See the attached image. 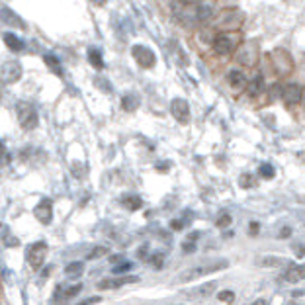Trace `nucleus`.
I'll list each match as a JSON object with an SVG mask.
<instances>
[{
	"instance_id": "obj_1",
	"label": "nucleus",
	"mask_w": 305,
	"mask_h": 305,
	"mask_svg": "<svg viewBox=\"0 0 305 305\" xmlns=\"http://www.w3.org/2000/svg\"><path fill=\"white\" fill-rule=\"evenodd\" d=\"M170 8L178 22L186 25L204 23L213 16V6L210 2H172Z\"/></svg>"
},
{
	"instance_id": "obj_2",
	"label": "nucleus",
	"mask_w": 305,
	"mask_h": 305,
	"mask_svg": "<svg viewBox=\"0 0 305 305\" xmlns=\"http://www.w3.org/2000/svg\"><path fill=\"white\" fill-rule=\"evenodd\" d=\"M227 266H229V262H227V260L204 262V264H200V266H194V268L186 270V272L180 276V282H192V280H196V278H204V276H208V274L219 272V270H225Z\"/></svg>"
},
{
	"instance_id": "obj_3",
	"label": "nucleus",
	"mask_w": 305,
	"mask_h": 305,
	"mask_svg": "<svg viewBox=\"0 0 305 305\" xmlns=\"http://www.w3.org/2000/svg\"><path fill=\"white\" fill-rule=\"evenodd\" d=\"M16 114H18V121H20V127L25 131H31L37 127L39 123V116H37V110L29 104V102H20L18 108H16Z\"/></svg>"
},
{
	"instance_id": "obj_4",
	"label": "nucleus",
	"mask_w": 305,
	"mask_h": 305,
	"mask_svg": "<svg viewBox=\"0 0 305 305\" xmlns=\"http://www.w3.org/2000/svg\"><path fill=\"white\" fill-rule=\"evenodd\" d=\"M272 69L276 70V74L280 76H288L292 70H294V59L290 57V53L286 49H274L272 55Z\"/></svg>"
},
{
	"instance_id": "obj_5",
	"label": "nucleus",
	"mask_w": 305,
	"mask_h": 305,
	"mask_svg": "<svg viewBox=\"0 0 305 305\" xmlns=\"http://www.w3.org/2000/svg\"><path fill=\"white\" fill-rule=\"evenodd\" d=\"M131 55L135 59V63L141 69H153L157 65V55L153 53V49L145 45H133L131 47Z\"/></svg>"
},
{
	"instance_id": "obj_6",
	"label": "nucleus",
	"mask_w": 305,
	"mask_h": 305,
	"mask_svg": "<svg viewBox=\"0 0 305 305\" xmlns=\"http://www.w3.org/2000/svg\"><path fill=\"white\" fill-rule=\"evenodd\" d=\"M45 257H47V245L43 241L29 245V249H27V253H25V258H27V262H29V266H31L33 270H37V268L43 264Z\"/></svg>"
},
{
	"instance_id": "obj_7",
	"label": "nucleus",
	"mask_w": 305,
	"mask_h": 305,
	"mask_svg": "<svg viewBox=\"0 0 305 305\" xmlns=\"http://www.w3.org/2000/svg\"><path fill=\"white\" fill-rule=\"evenodd\" d=\"M20 76H22V65H20V61H8V63L2 65V84L4 86L18 82Z\"/></svg>"
},
{
	"instance_id": "obj_8",
	"label": "nucleus",
	"mask_w": 305,
	"mask_h": 305,
	"mask_svg": "<svg viewBox=\"0 0 305 305\" xmlns=\"http://www.w3.org/2000/svg\"><path fill=\"white\" fill-rule=\"evenodd\" d=\"M237 61L245 67H255L258 61V45L255 41L247 43V45L241 47V51L237 53Z\"/></svg>"
},
{
	"instance_id": "obj_9",
	"label": "nucleus",
	"mask_w": 305,
	"mask_h": 305,
	"mask_svg": "<svg viewBox=\"0 0 305 305\" xmlns=\"http://www.w3.org/2000/svg\"><path fill=\"white\" fill-rule=\"evenodd\" d=\"M170 114L176 117V121L188 123L190 121V106L184 98H174L170 102Z\"/></svg>"
},
{
	"instance_id": "obj_10",
	"label": "nucleus",
	"mask_w": 305,
	"mask_h": 305,
	"mask_svg": "<svg viewBox=\"0 0 305 305\" xmlns=\"http://www.w3.org/2000/svg\"><path fill=\"white\" fill-rule=\"evenodd\" d=\"M282 100L288 106H296L304 100V86L302 84H288L282 90Z\"/></svg>"
},
{
	"instance_id": "obj_11",
	"label": "nucleus",
	"mask_w": 305,
	"mask_h": 305,
	"mask_svg": "<svg viewBox=\"0 0 305 305\" xmlns=\"http://www.w3.org/2000/svg\"><path fill=\"white\" fill-rule=\"evenodd\" d=\"M211 45H213V51L219 55H231L235 49V39L227 33H219V35H215Z\"/></svg>"
},
{
	"instance_id": "obj_12",
	"label": "nucleus",
	"mask_w": 305,
	"mask_h": 305,
	"mask_svg": "<svg viewBox=\"0 0 305 305\" xmlns=\"http://www.w3.org/2000/svg\"><path fill=\"white\" fill-rule=\"evenodd\" d=\"M33 215H35V219H37L39 223L49 225L51 219H53V204H51V200H49V198H43V200L33 208Z\"/></svg>"
},
{
	"instance_id": "obj_13",
	"label": "nucleus",
	"mask_w": 305,
	"mask_h": 305,
	"mask_svg": "<svg viewBox=\"0 0 305 305\" xmlns=\"http://www.w3.org/2000/svg\"><path fill=\"white\" fill-rule=\"evenodd\" d=\"M139 278L135 276H125V278H106V280L98 282V290H116V288H121L125 284H135Z\"/></svg>"
},
{
	"instance_id": "obj_14",
	"label": "nucleus",
	"mask_w": 305,
	"mask_h": 305,
	"mask_svg": "<svg viewBox=\"0 0 305 305\" xmlns=\"http://www.w3.org/2000/svg\"><path fill=\"white\" fill-rule=\"evenodd\" d=\"M284 278L286 282H302L305 278V264H294V266H290L288 270H286V274H284Z\"/></svg>"
},
{
	"instance_id": "obj_15",
	"label": "nucleus",
	"mask_w": 305,
	"mask_h": 305,
	"mask_svg": "<svg viewBox=\"0 0 305 305\" xmlns=\"http://www.w3.org/2000/svg\"><path fill=\"white\" fill-rule=\"evenodd\" d=\"M215 282H208V284H204V286H200V288H196V290H192V292H188V298H210L211 294L215 292Z\"/></svg>"
},
{
	"instance_id": "obj_16",
	"label": "nucleus",
	"mask_w": 305,
	"mask_h": 305,
	"mask_svg": "<svg viewBox=\"0 0 305 305\" xmlns=\"http://www.w3.org/2000/svg\"><path fill=\"white\" fill-rule=\"evenodd\" d=\"M227 82H229L233 88L241 90V88L247 86V76H245L241 70H229V72H227Z\"/></svg>"
},
{
	"instance_id": "obj_17",
	"label": "nucleus",
	"mask_w": 305,
	"mask_h": 305,
	"mask_svg": "<svg viewBox=\"0 0 305 305\" xmlns=\"http://www.w3.org/2000/svg\"><path fill=\"white\" fill-rule=\"evenodd\" d=\"M2 20H4V23H14L16 27L25 29V23H23V20H22V18H18V16L14 14V10H10L8 6H2Z\"/></svg>"
},
{
	"instance_id": "obj_18",
	"label": "nucleus",
	"mask_w": 305,
	"mask_h": 305,
	"mask_svg": "<svg viewBox=\"0 0 305 305\" xmlns=\"http://www.w3.org/2000/svg\"><path fill=\"white\" fill-rule=\"evenodd\" d=\"M239 12H241V10H223L221 16L225 18V22H219V27H221V29H237L241 23L233 22V16H237ZM223 18H221V20H223Z\"/></svg>"
},
{
	"instance_id": "obj_19",
	"label": "nucleus",
	"mask_w": 305,
	"mask_h": 305,
	"mask_svg": "<svg viewBox=\"0 0 305 305\" xmlns=\"http://www.w3.org/2000/svg\"><path fill=\"white\" fill-rule=\"evenodd\" d=\"M139 108V98L135 96V94H125V96H121V110H125V112H135Z\"/></svg>"
},
{
	"instance_id": "obj_20",
	"label": "nucleus",
	"mask_w": 305,
	"mask_h": 305,
	"mask_svg": "<svg viewBox=\"0 0 305 305\" xmlns=\"http://www.w3.org/2000/svg\"><path fill=\"white\" fill-rule=\"evenodd\" d=\"M2 39H4V43L10 47L12 51H23L25 45H23V41L18 37V35H14V33H10V31H6L4 35H2Z\"/></svg>"
},
{
	"instance_id": "obj_21",
	"label": "nucleus",
	"mask_w": 305,
	"mask_h": 305,
	"mask_svg": "<svg viewBox=\"0 0 305 305\" xmlns=\"http://www.w3.org/2000/svg\"><path fill=\"white\" fill-rule=\"evenodd\" d=\"M119 202H121V206H123L125 210H129V211H137L143 208V200H141L139 196H125V198H121Z\"/></svg>"
},
{
	"instance_id": "obj_22",
	"label": "nucleus",
	"mask_w": 305,
	"mask_h": 305,
	"mask_svg": "<svg viewBox=\"0 0 305 305\" xmlns=\"http://www.w3.org/2000/svg\"><path fill=\"white\" fill-rule=\"evenodd\" d=\"M88 61H90V65H92L94 69H98V70L104 69V59H102L100 49H96V47H90V49H88Z\"/></svg>"
},
{
	"instance_id": "obj_23",
	"label": "nucleus",
	"mask_w": 305,
	"mask_h": 305,
	"mask_svg": "<svg viewBox=\"0 0 305 305\" xmlns=\"http://www.w3.org/2000/svg\"><path fill=\"white\" fill-rule=\"evenodd\" d=\"M82 270H84V262H70V264H67V268H65V274L69 278H78L82 274Z\"/></svg>"
},
{
	"instance_id": "obj_24",
	"label": "nucleus",
	"mask_w": 305,
	"mask_h": 305,
	"mask_svg": "<svg viewBox=\"0 0 305 305\" xmlns=\"http://www.w3.org/2000/svg\"><path fill=\"white\" fill-rule=\"evenodd\" d=\"M258 174H260L262 178H266V180H272V178L276 176V170H274V166L270 163H260V166H258Z\"/></svg>"
},
{
	"instance_id": "obj_25",
	"label": "nucleus",
	"mask_w": 305,
	"mask_h": 305,
	"mask_svg": "<svg viewBox=\"0 0 305 305\" xmlns=\"http://www.w3.org/2000/svg\"><path fill=\"white\" fill-rule=\"evenodd\" d=\"M239 186L241 188H245V190H249V188H255L257 186V178L253 176V174H241L239 176Z\"/></svg>"
},
{
	"instance_id": "obj_26",
	"label": "nucleus",
	"mask_w": 305,
	"mask_h": 305,
	"mask_svg": "<svg viewBox=\"0 0 305 305\" xmlns=\"http://www.w3.org/2000/svg\"><path fill=\"white\" fill-rule=\"evenodd\" d=\"M43 61H45V65H47V67H49L51 70H53L55 74H59V76L63 74V69H61L59 61H57V59H55L53 55H43Z\"/></svg>"
},
{
	"instance_id": "obj_27",
	"label": "nucleus",
	"mask_w": 305,
	"mask_h": 305,
	"mask_svg": "<svg viewBox=\"0 0 305 305\" xmlns=\"http://www.w3.org/2000/svg\"><path fill=\"white\" fill-rule=\"evenodd\" d=\"M231 221H233L231 213H229V211H221V213H219V217L215 219V225H217L219 229H225V227H229V225H231Z\"/></svg>"
},
{
	"instance_id": "obj_28",
	"label": "nucleus",
	"mask_w": 305,
	"mask_h": 305,
	"mask_svg": "<svg viewBox=\"0 0 305 305\" xmlns=\"http://www.w3.org/2000/svg\"><path fill=\"white\" fill-rule=\"evenodd\" d=\"M284 262H288L286 258H280V257H264L258 260L260 266H282Z\"/></svg>"
},
{
	"instance_id": "obj_29",
	"label": "nucleus",
	"mask_w": 305,
	"mask_h": 305,
	"mask_svg": "<svg viewBox=\"0 0 305 305\" xmlns=\"http://www.w3.org/2000/svg\"><path fill=\"white\" fill-rule=\"evenodd\" d=\"M110 251H108V247H94L92 251L86 255V258L88 260H94V258H100V257H104V255H108Z\"/></svg>"
},
{
	"instance_id": "obj_30",
	"label": "nucleus",
	"mask_w": 305,
	"mask_h": 305,
	"mask_svg": "<svg viewBox=\"0 0 305 305\" xmlns=\"http://www.w3.org/2000/svg\"><path fill=\"white\" fill-rule=\"evenodd\" d=\"M262 86H264V78H262V76H257V78L249 84V90H251V94L255 96V94H258L262 90Z\"/></svg>"
},
{
	"instance_id": "obj_31",
	"label": "nucleus",
	"mask_w": 305,
	"mask_h": 305,
	"mask_svg": "<svg viewBox=\"0 0 305 305\" xmlns=\"http://www.w3.org/2000/svg\"><path fill=\"white\" fill-rule=\"evenodd\" d=\"M147 260H149V264H151V266H155V268H163L164 255H163V253H155V255H151Z\"/></svg>"
},
{
	"instance_id": "obj_32",
	"label": "nucleus",
	"mask_w": 305,
	"mask_h": 305,
	"mask_svg": "<svg viewBox=\"0 0 305 305\" xmlns=\"http://www.w3.org/2000/svg\"><path fill=\"white\" fill-rule=\"evenodd\" d=\"M70 170H72V174H74L76 178H82V176L86 174V166L82 163H72L70 164Z\"/></svg>"
},
{
	"instance_id": "obj_33",
	"label": "nucleus",
	"mask_w": 305,
	"mask_h": 305,
	"mask_svg": "<svg viewBox=\"0 0 305 305\" xmlns=\"http://www.w3.org/2000/svg\"><path fill=\"white\" fill-rule=\"evenodd\" d=\"M82 290V286L80 284H76L74 288H69V290H65V294H57V298H63V300H69V298H72V296H76L78 292Z\"/></svg>"
},
{
	"instance_id": "obj_34",
	"label": "nucleus",
	"mask_w": 305,
	"mask_h": 305,
	"mask_svg": "<svg viewBox=\"0 0 305 305\" xmlns=\"http://www.w3.org/2000/svg\"><path fill=\"white\" fill-rule=\"evenodd\" d=\"M133 268V262H123V264H117L112 268V272L114 274H123V272H127V270H131Z\"/></svg>"
},
{
	"instance_id": "obj_35",
	"label": "nucleus",
	"mask_w": 305,
	"mask_h": 305,
	"mask_svg": "<svg viewBox=\"0 0 305 305\" xmlns=\"http://www.w3.org/2000/svg\"><path fill=\"white\" fill-rule=\"evenodd\" d=\"M94 82H96V86H100V88H102V92H108V94L112 92V84H110L108 80H104V78H100V76H98Z\"/></svg>"
},
{
	"instance_id": "obj_36",
	"label": "nucleus",
	"mask_w": 305,
	"mask_h": 305,
	"mask_svg": "<svg viewBox=\"0 0 305 305\" xmlns=\"http://www.w3.org/2000/svg\"><path fill=\"white\" fill-rule=\"evenodd\" d=\"M217 300H221V302H233V300H235V294L231 292V290H225V292L217 294Z\"/></svg>"
},
{
	"instance_id": "obj_37",
	"label": "nucleus",
	"mask_w": 305,
	"mask_h": 305,
	"mask_svg": "<svg viewBox=\"0 0 305 305\" xmlns=\"http://www.w3.org/2000/svg\"><path fill=\"white\" fill-rule=\"evenodd\" d=\"M182 251H184V253H194V251H196V243H194V241L182 243Z\"/></svg>"
},
{
	"instance_id": "obj_38",
	"label": "nucleus",
	"mask_w": 305,
	"mask_h": 305,
	"mask_svg": "<svg viewBox=\"0 0 305 305\" xmlns=\"http://www.w3.org/2000/svg\"><path fill=\"white\" fill-rule=\"evenodd\" d=\"M102 300L100 298H88V300H84V302H80L78 305H94V304H100Z\"/></svg>"
},
{
	"instance_id": "obj_39",
	"label": "nucleus",
	"mask_w": 305,
	"mask_h": 305,
	"mask_svg": "<svg viewBox=\"0 0 305 305\" xmlns=\"http://www.w3.org/2000/svg\"><path fill=\"white\" fill-rule=\"evenodd\" d=\"M157 168H159L161 172H166V170L170 168V163H159V164H157Z\"/></svg>"
},
{
	"instance_id": "obj_40",
	"label": "nucleus",
	"mask_w": 305,
	"mask_h": 305,
	"mask_svg": "<svg viewBox=\"0 0 305 305\" xmlns=\"http://www.w3.org/2000/svg\"><path fill=\"white\" fill-rule=\"evenodd\" d=\"M290 235H292V229H290V227H284V229H282V233H280L282 239H286V237H290Z\"/></svg>"
},
{
	"instance_id": "obj_41",
	"label": "nucleus",
	"mask_w": 305,
	"mask_h": 305,
	"mask_svg": "<svg viewBox=\"0 0 305 305\" xmlns=\"http://www.w3.org/2000/svg\"><path fill=\"white\" fill-rule=\"evenodd\" d=\"M251 305H268V300H257V302H253Z\"/></svg>"
},
{
	"instance_id": "obj_42",
	"label": "nucleus",
	"mask_w": 305,
	"mask_h": 305,
	"mask_svg": "<svg viewBox=\"0 0 305 305\" xmlns=\"http://www.w3.org/2000/svg\"><path fill=\"white\" fill-rule=\"evenodd\" d=\"M304 202H305V198H304Z\"/></svg>"
}]
</instances>
